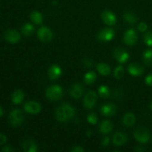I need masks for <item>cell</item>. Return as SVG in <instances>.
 <instances>
[{"label": "cell", "instance_id": "1", "mask_svg": "<svg viewBox=\"0 0 152 152\" xmlns=\"http://www.w3.org/2000/svg\"><path fill=\"white\" fill-rule=\"evenodd\" d=\"M75 109L72 105L68 103H63L56 108L55 115L58 121L65 123L72 119L75 115Z\"/></svg>", "mask_w": 152, "mask_h": 152}, {"label": "cell", "instance_id": "2", "mask_svg": "<svg viewBox=\"0 0 152 152\" xmlns=\"http://www.w3.org/2000/svg\"><path fill=\"white\" fill-rule=\"evenodd\" d=\"M45 95L48 99L51 101H58L62 98L63 95L62 88L59 85H53L48 88Z\"/></svg>", "mask_w": 152, "mask_h": 152}, {"label": "cell", "instance_id": "3", "mask_svg": "<svg viewBox=\"0 0 152 152\" xmlns=\"http://www.w3.org/2000/svg\"><path fill=\"white\" fill-rule=\"evenodd\" d=\"M24 121V115L19 109L12 110L9 114V122L13 126H19Z\"/></svg>", "mask_w": 152, "mask_h": 152}, {"label": "cell", "instance_id": "4", "mask_svg": "<svg viewBox=\"0 0 152 152\" xmlns=\"http://www.w3.org/2000/svg\"><path fill=\"white\" fill-rule=\"evenodd\" d=\"M134 136L137 142L142 144L148 142L150 139L149 132L148 129L144 127H140L137 130H135Z\"/></svg>", "mask_w": 152, "mask_h": 152}, {"label": "cell", "instance_id": "5", "mask_svg": "<svg viewBox=\"0 0 152 152\" xmlns=\"http://www.w3.org/2000/svg\"><path fill=\"white\" fill-rule=\"evenodd\" d=\"M37 37L40 41L43 42H49L53 38V33L51 30L46 26H42L37 31Z\"/></svg>", "mask_w": 152, "mask_h": 152}, {"label": "cell", "instance_id": "6", "mask_svg": "<svg viewBox=\"0 0 152 152\" xmlns=\"http://www.w3.org/2000/svg\"><path fill=\"white\" fill-rule=\"evenodd\" d=\"M115 36V32L114 29L110 28H105L101 30L98 33L97 38L100 42H108L111 41L114 38Z\"/></svg>", "mask_w": 152, "mask_h": 152}, {"label": "cell", "instance_id": "7", "mask_svg": "<svg viewBox=\"0 0 152 152\" xmlns=\"http://www.w3.org/2000/svg\"><path fill=\"white\" fill-rule=\"evenodd\" d=\"M97 101V95L93 91L88 92L83 99V105L87 109H92Z\"/></svg>", "mask_w": 152, "mask_h": 152}, {"label": "cell", "instance_id": "8", "mask_svg": "<svg viewBox=\"0 0 152 152\" xmlns=\"http://www.w3.org/2000/svg\"><path fill=\"white\" fill-rule=\"evenodd\" d=\"M113 56L117 62L121 64L126 63L130 57L129 53L123 48H117L114 49L113 52Z\"/></svg>", "mask_w": 152, "mask_h": 152}, {"label": "cell", "instance_id": "9", "mask_svg": "<svg viewBox=\"0 0 152 152\" xmlns=\"http://www.w3.org/2000/svg\"><path fill=\"white\" fill-rule=\"evenodd\" d=\"M125 44L129 46H133L137 42V34L134 29H129L126 31L123 37Z\"/></svg>", "mask_w": 152, "mask_h": 152}, {"label": "cell", "instance_id": "10", "mask_svg": "<svg viewBox=\"0 0 152 152\" xmlns=\"http://www.w3.org/2000/svg\"><path fill=\"white\" fill-rule=\"evenodd\" d=\"M24 110L31 114H37L41 112L42 107L39 102L35 101H29L24 105Z\"/></svg>", "mask_w": 152, "mask_h": 152}, {"label": "cell", "instance_id": "11", "mask_svg": "<svg viewBox=\"0 0 152 152\" xmlns=\"http://www.w3.org/2000/svg\"><path fill=\"white\" fill-rule=\"evenodd\" d=\"M101 18L105 24L108 26H112L117 23V16L109 10H105L101 14Z\"/></svg>", "mask_w": 152, "mask_h": 152}, {"label": "cell", "instance_id": "12", "mask_svg": "<svg viewBox=\"0 0 152 152\" xmlns=\"http://www.w3.org/2000/svg\"><path fill=\"white\" fill-rule=\"evenodd\" d=\"M4 38L8 42L15 44L20 41L21 35L18 31L15 30H7L4 34Z\"/></svg>", "mask_w": 152, "mask_h": 152}, {"label": "cell", "instance_id": "13", "mask_svg": "<svg viewBox=\"0 0 152 152\" xmlns=\"http://www.w3.org/2000/svg\"><path fill=\"white\" fill-rule=\"evenodd\" d=\"M117 107L114 103L104 104L100 108V112L102 115L105 117H113L117 113Z\"/></svg>", "mask_w": 152, "mask_h": 152}, {"label": "cell", "instance_id": "14", "mask_svg": "<svg viewBox=\"0 0 152 152\" xmlns=\"http://www.w3.org/2000/svg\"><path fill=\"white\" fill-rule=\"evenodd\" d=\"M128 71L132 77H140L144 73V68L140 64L132 62L128 67Z\"/></svg>", "mask_w": 152, "mask_h": 152}, {"label": "cell", "instance_id": "15", "mask_svg": "<svg viewBox=\"0 0 152 152\" xmlns=\"http://www.w3.org/2000/svg\"><path fill=\"white\" fill-rule=\"evenodd\" d=\"M48 73V77L50 80H56L62 75V68L56 64H53L49 68Z\"/></svg>", "mask_w": 152, "mask_h": 152}, {"label": "cell", "instance_id": "16", "mask_svg": "<svg viewBox=\"0 0 152 152\" xmlns=\"http://www.w3.org/2000/svg\"><path fill=\"white\" fill-rule=\"evenodd\" d=\"M69 94L74 99H80L83 94V88L80 83H75L72 86Z\"/></svg>", "mask_w": 152, "mask_h": 152}, {"label": "cell", "instance_id": "17", "mask_svg": "<svg viewBox=\"0 0 152 152\" xmlns=\"http://www.w3.org/2000/svg\"><path fill=\"white\" fill-rule=\"evenodd\" d=\"M128 140L127 136L123 132H117L113 137V143L117 146L124 145Z\"/></svg>", "mask_w": 152, "mask_h": 152}, {"label": "cell", "instance_id": "18", "mask_svg": "<svg viewBox=\"0 0 152 152\" xmlns=\"http://www.w3.org/2000/svg\"><path fill=\"white\" fill-rule=\"evenodd\" d=\"M22 148L25 152H37L38 151V146L32 140H26L24 141Z\"/></svg>", "mask_w": 152, "mask_h": 152}, {"label": "cell", "instance_id": "19", "mask_svg": "<svg viewBox=\"0 0 152 152\" xmlns=\"http://www.w3.org/2000/svg\"><path fill=\"white\" fill-rule=\"evenodd\" d=\"M136 122V117L133 113H126L123 117V123L126 126L128 127H132L135 124Z\"/></svg>", "mask_w": 152, "mask_h": 152}, {"label": "cell", "instance_id": "20", "mask_svg": "<svg viewBox=\"0 0 152 152\" xmlns=\"http://www.w3.org/2000/svg\"><path fill=\"white\" fill-rule=\"evenodd\" d=\"M96 70L102 76H108L111 72V67L105 62H100L96 65Z\"/></svg>", "mask_w": 152, "mask_h": 152}, {"label": "cell", "instance_id": "21", "mask_svg": "<svg viewBox=\"0 0 152 152\" xmlns=\"http://www.w3.org/2000/svg\"><path fill=\"white\" fill-rule=\"evenodd\" d=\"M113 130V124L109 120H104L99 126V132L103 134H107Z\"/></svg>", "mask_w": 152, "mask_h": 152}, {"label": "cell", "instance_id": "22", "mask_svg": "<svg viewBox=\"0 0 152 152\" xmlns=\"http://www.w3.org/2000/svg\"><path fill=\"white\" fill-rule=\"evenodd\" d=\"M24 93L21 90H16L13 94H12V102L14 103L15 105H19L22 102L24 99Z\"/></svg>", "mask_w": 152, "mask_h": 152}, {"label": "cell", "instance_id": "23", "mask_svg": "<svg viewBox=\"0 0 152 152\" xmlns=\"http://www.w3.org/2000/svg\"><path fill=\"white\" fill-rule=\"evenodd\" d=\"M30 19L36 25H41L43 22V16L39 11L34 10L30 15Z\"/></svg>", "mask_w": 152, "mask_h": 152}, {"label": "cell", "instance_id": "24", "mask_svg": "<svg viewBox=\"0 0 152 152\" xmlns=\"http://www.w3.org/2000/svg\"><path fill=\"white\" fill-rule=\"evenodd\" d=\"M96 74L94 71H88L84 76V82L87 85H91L96 80Z\"/></svg>", "mask_w": 152, "mask_h": 152}, {"label": "cell", "instance_id": "25", "mask_svg": "<svg viewBox=\"0 0 152 152\" xmlns=\"http://www.w3.org/2000/svg\"><path fill=\"white\" fill-rule=\"evenodd\" d=\"M98 94H99V96L103 99H106V98L109 97L110 94H111V91H110L109 88L105 85H102L98 88Z\"/></svg>", "mask_w": 152, "mask_h": 152}, {"label": "cell", "instance_id": "26", "mask_svg": "<svg viewBox=\"0 0 152 152\" xmlns=\"http://www.w3.org/2000/svg\"><path fill=\"white\" fill-rule=\"evenodd\" d=\"M34 26L31 23H25L21 28L22 34L25 36H31L34 32Z\"/></svg>", "mask_w": 152, "mask_h": 152}, {"label": "cell", "instance_id": "27", "mask_svg": "<svg viewBox=\"0 0 152 152\" xmlns=\"http://www.w3.org/2000/svg\"><path fill=\"white\" fill-rule=\"evenodd\" d=\"M123 18L129 24H134L137 22L138 19L136 15L131 11H127L123 14Z\"/></svg>", "mask_w": 152, "mask_h": 152}, {"label": "cell", "instance_id": "28", "mask_svg": "<svg viewBox=\"0 0 152 152\" xmlns=\"http://www.w3.org/2000/svg\"><path fill=\"white\" fill-rule=\"evenodd\" d=\"M143 62L147 66H152V50H146L142 55Z\"/></svg>", "mask_w": 152, "mask_h": 152}, {"label": "cell", "instance_id": "29", "mask_svg": "<svg viewBox=\"0 0 152 152\" xmlns=\"http://www.w3.org/2000/svg\"><path fill=\"white\" fill-rule=\"evenodd\" d=\"M125 70L122 65H118L116 67L114 71V76L117 80H121L123 77H124Z\"/></svg>", "mask_w": 152, "mask_h": 152}, {"label": "cell", "instance_id": "30", "mask_svg": "<svg viewBox=\"0 0 152 152\" xmlns=\"http://www.w3.org/2000/svg\"><path fill=\"white\" fill-rule=\"evenodd\" d=\"M87 121L91 125H96L98 123V117L95 113L92 112L87 116Z\"/></svg>", "mask_w": 152, "mask_h": 152}, {"label": "cell", "instance_id": "31", "mask_svg": "<svg viewBox=\"0 0 152 152\" xmlns=\"http://www.w3.org/2000/svg\"><path fill=\"white\" fill-rule=\"evenodd\" d=\"M144 42L148 46H150V47L152 46V32H151V31L145 34V36H144Z\"/></svg>", "mask_w": 152, "mask_h": 152}, {"label": "cell", "instance_id": "32", "mask_svg": "<svg viewBox=\"0 0 152 152\" xmlns=\"http://www.w3.org/2000/svg\"><path fill=\"white\" fill-rule=\"evenodd\" d=\"M137 28L140 32H145V31H146L148 30V25L145 22H141L138 25Z\"/></svg>", "mask_w": 152, "mask_h": 152}, {"label": "cell", "instance_id": "33", "mask_svg": "<svg viewBox=\"0 0 152 152\" xmlns=\"http://www.w3.org/2000/svg\"><path fill=\"white\" fill-rule=\"evenodd\" d=\"M145 83L147 86H152V74H148L145 79Z\"/></svg>", "mask_w": 152, "mask_h": 152}, {"label": "cell", "instance_id": "34", "mask_svg": "<svg viewBox=\"0 0 152 152\" xmlns=\"http://www.w3.org/2000/svg\"><path fill=\"white\" fill-rule=\"evenodd\" d=\"M110 138L108 137H105L103 138L102 142H101V145L103 147H107L110 144Z\"/></svg>", "mask_w": 152, "mask_h": 152}, {"label": "cell", "instance_id": "35", "mask_svg": "<svg viewBox=\"0 0 152 152\" xmlns=\"http://www.w3.org/2000/svg\"><path fill=\"white\" fill-rule=\"evenodd\" d=\"M86 150L83 148V147L80 146V145H77L74 146L72 149L71 150V152H84Z\"/></svg>", "mask_w": 152, "mask_h": 152}, {"label": "cell", "instance_id": "36", "mask_svg": "<svg viewBox=\"0 0 152 152\" xmlns=\"http://www.w3.org/2000/svg\"><path fill=\"white\" fill-rule=\"evenodd\" d=\"M83 64H84L87 68H91V67L92 66V61L90 59L86 58V59H83Z\"/></svg>", "mask_w": 152, "mask_h": 152}, {"label": "cell", "instance_id": "37", "mask_svg": "<svg viewBox=\"0 0 152 152\" xmlns=\"http://www.w3.org/2000/svg\"><path fill=\"white\" fill-rule=\"evenodd\" d=\"M7 142V137L3 134H0V145H4Z\"/></svg>", "mask_w": 152, "mask_h": 152}, {"label": "cell", "instance_id": "38", "mask_svg": "<svg viewBox=\"0 0 152 152\" xmlns=\"http://www.w3.org/2000/svg\"><path fill=\"white\" fill-rule=\"evenodd\" d=\"M1 151L2 152H12L14 151V149H13L10 145H6V146L3 147V148H1Z\"/></svg>", "mask_w": 152, "mask_h": 152}, {"label": "cell", "instance_id": "39", "mask_svg": "<svg viewBox=\"0 0 152 152\" xmlns=\"http://www.w3.org/2000/svg\"><path fill=\"white\" fill-rule=\"evenodd\" d=\"M134 151H145V149H144V148H138V147H137V148H134Z\"/></svg>", "mask_w": 152, "mask_h": 152}, {"label": "cell", "instance_id": "40", "mask_svg": "<svg viewBox=\"0 0 152 152\" xmlns=\"http://www.w3.org/2000/svg\"><path fill=\"white\" fill-rule=\"evenodd\" d=\"M92 134V131L91 130H88L87 131V132H86V136L87 137H91Z\"/></svg>", "mask_w": 152, "mask_h": 152}, {"label": "cell", "instance_id": "41", "mask_svg": "<svg viewBox=\"0 0 152 152\" xmlns=\"http://www.w3.org/2000/svg\"><path fill=\"white\" fill-rule=\"evenodd\" d=\"M3 114H4V112H3L2 108H1V107H0V117L3 115Z\"/></svg>", "mask_w": 152, "mask_h": 152}, {"label": "cell", "instance_id": "42", "mask_svg": "<svg viewBox=\"0 0 152 152\" xmlns=\"http://www.w3.org/2000/svg\"><path fill=\"white\" fill-rule=\"evenodd\" d=\"M150 108H151V110L152 111V101L151 103H150Z\"/></svg>", "mask_w": 152, "mask_h": 152}]
</instances>
